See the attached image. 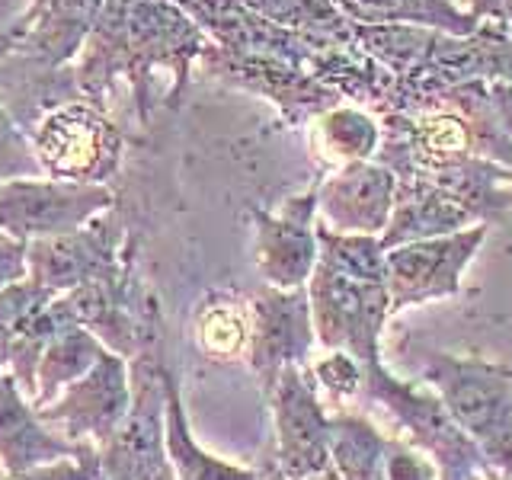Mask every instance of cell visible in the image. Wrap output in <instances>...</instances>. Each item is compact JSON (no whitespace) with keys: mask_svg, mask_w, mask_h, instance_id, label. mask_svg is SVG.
Instances as JSON below:
<instances>
[{"mask_svg":"<svg viewBox=\"0 0 512 480\" xmlns=\"http://www.w3.org/2000/svg\"><path fill=\"white\" fill-rule=\"evenodd\" d=\"M343 4L365 23H423L455 36H468L477 26L452 0H343Z\"/></svg>","mask_w":512,"mask_h":480,"instance_id":"14","label":"cell"},{"mask_svg":"<svg viewBox=\"0 0 512 480\" xmlns=\"http://www.w3.org/2000/svg\"><path fill=\"white\" fill-rule=\"evenodd\" d=\"M196 343L208 359H237L250 346V317L234 301H208L196 317Z\"/></svg>","mask_w":512,"mask_h":480,"instance_id":"15","label":"cell"},{"mask_svg":"<svg viewBox=\"0 0 512 480\" xmlns=\"http://www.w3.org/2000/svg\"><path fill=\"white\" fill-rule=\"evenodd\" d=\"M314 196L292 199L282 215H263L256 224V260L272 288L292 292L311 279L317 266V237L311 231Z\"/></svg>","mask_w":512,"mask_h":480,"instance_id":"7","label":"cell"},{"mask_svg":"<svg viewBox=\"0 0 512 480\" xmlns=\"http://www.w3.org/2000/svg\"><path fill=\"white\" fill-rule=\"evenodd\" d=\"M272 404H276L279 429V464L288 480H304L317 474L327 461L330 426L317 407V397L304 384L295 365L282 368L272 384Z\"/></svg>","mask_w":512,"mask_h":480,"instance_id":"6","label":"cell"},{"mask_svg":"<svg viewBox=\"0 0 512 480\" xmlns=\"http://www.w3.org/2000/svg\"><path fill=\"white\" fill-rule=\"evenodd\" d=\"M154 480H176V477H173V471H170V464H167V468H164V471H160V474H157Z\"/></svg>","mask_w":512,"mask_h":480,"instance_id":"26","label":"cell"},{"mask_svg":"<svg viewBox=\"0 0 512 480\" xmlns=\"http://www.w3.org/2000/svg\"><path fill=\"white\" fill-rule=\"evenodd\" d=\"M375 138H378L375 122L356 109H336L324 119V141L330 144V151L352 160V164L375 148Z\"/></svg>","mask_w":512,"mask_h":480,"instance_id":"17","label":"cell"},{"mask_svg":"<svg viewBox=\"0 0 512 480\" xmlns=\"http://www.w3.org/2000/svg\"><path fill=\"white\" fill-rule=\"evenodd\" d=\"M112 208V189L52 176L0 183V231L23 240L74 234Z\"/></svg>","mask_w":512,"mask_h":480,"instance_id":"3","label":"cell"},{"mask_svg":"<svg viewBox=\"0 0 512 480\" xmlns=\"http://www.w3.org/2000/svg\"><path fill=\"white\" fill-rule=\"evenodd\" d=\"M132 365V407L116 436L100 452L103 480H154L167 468V375L154 349L138 352Z\"/></svg>","mask_w":512,"mask_h":480,"instance_id":"2","label":"cell"},{"mask_svg":"<svg viewBox=\"0 0 512 480\" xmlns=\"http://www.w3.org/2000/svg\"><path fill=\"white\" fill-rule=\"evenodd\" d=\"M484 237V228L458 231L452 237L413 240L388 253V279L397 298H423L455 288V276L464 260Z\"/></svg>","mask_w":512,"mask_h":480,"instance_id":"11","label":"cell"},{"mask_svg":"<svg viewBox=\"0 0 512 480\" xmlns=\"http://www.w3.org/2000/svg\"><path fill=\"white\" fill-rule=\"evenodd\" d=\"M29 282L48 295H68L74 288L96 282L122 269L119 260V228L103 221V215L74 234L42 237L26 244Z\"/></svg>","mask_w":512,"mask_h":480,"instance_id":"5","label":"cell"},{"mask_svg":"<svg viewBox=\"0 0 512 480\" xmlns=\"http://www.w3.org/2000/svg\"><path fill=\"white\" fill-rule=\"evenodd\" d=\"M132 407V365L119 352H103L84 378L68 384L52 404L36 407L42 423L74 445L103 452Z\"/></svg>","mask_w":512,"mask_h":480,"instance_id":"4","label":"cell"},{"mask_svg":"<svg viewBox=\"0 0 512 480\" xmlns=\"http://www.w3.org/2000/svg\"><path fill=\"white\" fill-rule=\"evenodd\" d=\"M52 298L55 295H48L45 288H39L29 279L13 282L0 292V356H4V349L32 324V317H36Z\"/></svg>","mask_w":512,"mask_h":480,"instance_id":"16","label":"cell"},{"mask_svg":"<svg viewBox=\"0 0 512 480\" xmlns=\"http://www.w3.org/2000/svg\"><path fill=\"white\" fill-rule=\"evenodd\" d=\"M7 375V368H4V362H0V378H4Z\"/></svg>","mask_w":512,"mask_h":480,"instance_id":"27","label":"cell"},{"mask_svg":"<svg viewBox=\"0 0 512 480\" xmlns=\"http://www.w3.org/2000/svg\"><path fill=\"white\" fill-rule=\"evenodd\" d=\"M490 106H493L496 122L503 125V132L512 135V80H506V84H496V87H493Z\"/></svg>","mask_w":512,"mask_h":480,"instance_id":"22","label":"cell"},{"mask_svg":"<svg viewBox=\"0 0 512 480\" xmlns=\"http://www.w3.org/2000/svg\"><path fill=\"white\" fill-rule=\"evenodd\" d=\"M29 279L26 269V244L23 240L10 237L7 231H0V292L13 282Z\"/></svg>","mask_w":512,"mask_h":480,"instance_id":"21","label":"cell"},{"mask_svg":"<svg viewBox=\"0 0 512 480\" xmlns=\"http://www.w3.org/2000/svg\"><path fill=\"white\" fill-rule=\"evenodd\" d=\"M90 445H74L52 426L42 423L39 410L20 391L10 375L0 378V468L7 474H23L42 464L64 458H80Z\"/></svg>","mask_w":512,"mask_h":480,"instance_id":"8","label":"cell"},{"mask_svg":"<svg viewBox=\"0 0 512 480\" xmlns=\"http://www.w3.org/2000/svg\"><path fill=\"white\" fill-rule=\"evenodd\" d=\"M167 464L176 480H260L256 471L208 455L196 442L173 372L167 375Z\"/></svg>","mask_w":512,"mask_h":480,"instance_id":"13","label":"cell"},{"mask_svg":"<svg viewBox=\"0 0 512 480\" xmlns=\"http://www.w3.org/2000/svg\"><path fill=\"white\" fill-rule=\"evenodd\" d=\"M320 212L343 234H375L388 228L391 205H394V176L356 160L346 164L340 173H333L320 189Z\"/></svg>","mask_w":512,"mask_h":480,"instance_id":"9","label":"cell"},{"mask_svg":"<svg viewBox=\"0 0 512 480\" xmlns=\"http://www.w3.org/2000/svg\"><path fill=\"white\" fill-rule=\"evenodd\" d=\"M500 20L512 23V0H500Z\"/></svg>","mask_w":512,"mask_h":480,"instance_id":"25","label":"cell"},{"mask_svg":"<svg viewBox=\"0 0 512 480\" xmlns=\"http://www.w3.org/2000/svg\"><path fill=\"white\" fill-rule=\"evenodd\" d=\"M106 346L96 340V336L74 324H64L52 340H48L45 352L39 356L36 365V391H32V407H45L52 400L74 384L77 378H84L90 368L100 362Z\"/></svg>","mask_w":512,"mask_h":480,"instance_id":"12","label":"cell"},{"mask_svg":"<svg viewBox=\"0 0 512 480\" xmlns=\"http://www.w3.org/2000/svg\"><path fill=\"white\" fill-rule=\"evenodd\" d=\"M4 474H7V471H4V468H0V477H4Z\"/></svg>","mask_w":512,"mask_h":480,"instance_id":"28","label":"cell"},{"mask_svg":"<svg viewBox=\"0 0 512 480\" xmlns=\"http://www.w3.org/2000/svg\"><path fill=\"white\" fill-rule=\"evenodd\" d=\"M0 480H103V464H100V452L90 448L80 458L42 464V468H32L23 474H4Z\"/></svg>","mask_w":512,"mask_h":480,"instance_id":"20","label":"cell"},{"mask_svg":"<svg viewBox=\"0 0 512 480\" xmlns=\"http://www.w3.org/2000/svg\"><path fill=\"white\" fill-rule=\"evenodd\" d=\"M468 215L458 205H439V202H420V205H404L391 221V240H426V234H436L442 228H455L458 221Z\"/></svg>","mask_w":512,"mask_h":480,"instance_id":"19","label":"cell"},{"mask_svg":"<svg viewBox=\"0 0 512 480\" xmlns=\"http://www.w3.org/2000/svg\"><path fill=\"white\" fill-rule=\"evenodd\" d=\"M308 304L298 288L269 292L256 298L250 317V362L269 384H276L282 368L295 365L308 349Z\"/></svg>","mask_w":512,"mask_h":480,"instance_id":"10","label":"cell"},{"mask_svg":"<svg viewBox=\"0 0 512 480\" xmlns=\"http://www.w3.org/2000/svg\"><path fill=\"white\" fill-rule=\"evenodd\" d=\"M452 4H455L464 16H471L474 23L487 20V16H493V20H500V0H452Z\"/></svg>","mask_w":512,"mask_h":480,"instance_id":"24","label":"cell"},{"mask_svg":"<svg viewBox=\"0 0 512 480\" xmlns=\"http://www.w3.org/2000/svg\"><path fill=\"white\" fill-rule=\"evenodd\" d=\"M317 372L330 384V388H352V368L343 356H333L327 362H320Z\"/></svg>","mask_w":512,"mask_h":480,"instance_id":"23","label":"cell"},{"mask_svg":"<svg viewBox=\"0 0 512 480\" xmlns=\"http://www.w3.org/2000/svg\"><path fill=\"white\" fill-rule=\"evenodd\" d=\"M32 176H45L32 144L23 135L20 122H16L7 106L0 103V183L10 180H32Z\"/></svg>","mask_w":512,"mask_h":480,"instance_id":"18","label":"cell"},{"mask_svg":"<svg viewBox=\"0 0 512 480\" xmlns=\"http://www.w3.org/2000/svg\"><path fill=\"white\" fill-rule=\"evenodd\" d=\"M29 144L39 167L52 180L100 183L119 167L122 138L100 109L87 103H58L29 128Z\"/></svg>","mask_w":512,"mask_h":480,"instance_id":"1","label":"cell"}]
</instances>
